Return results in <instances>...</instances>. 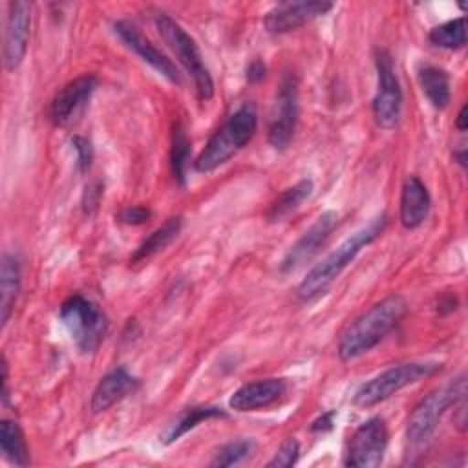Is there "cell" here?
<instances>
[{
    "mask_svg": "<svg viewBox=\"0 0 468 468\" xmlns=\"http://www.w3.org/2000/svg\"><path fill=\"white\" fill-rule=\"evenodd\" d=\"M408 303L400 294L386 296L355 318L340 335L336 353L340 360L349 362L373 349L402 320Z\"/></svg>",
    "mask_w": 468,
    "mask_h": 468,
    "instance_id": "cell-1",
    "label": "cell"
},
{
    "mask_svg": "<svg viewBox=\"0 0 468 468\" xmlns=\"http://www.w3.org/2000/svg\"><path fill=\"white\" fill-rule=\"evenodd\" d=\"M386 225L388 216L380 214L366 227L356 230L353 236H349L346 241H342L333 252H329L320 263H316L305 274V278L296 289V296L303 302H309L324 294L329 289V285L340 276V272L356 258V254L384 232Z\"/></svg>",
    "mask_w": 468,
    "mask_h": 468,
    "instance_id": "cell-2",
    "label": "cell"
},
{
    "mask_svg": "<svg viewBox=\"0 0 468 468\" xmlns=\"http://www.w3.org/2000/svg\"><path fill=\"white\" fill-rule=\"evenodd\" d=\"M258 113L252 104L239 106L229 119L218 128L205 148L194 161V168L201 174L212 172L225 165L232 155H236L256 133Z\"/></svg>",
    "mask_w": 468,
    "mask_h": 468,
    "instance_id": "cell-3",
    "label": "cell"
},
{
    "mask_svg": "<svg viewBox=\"0 0 468 468\" xmlns=\"http://www.w3.org/2000/svg\"><path fill=\"white\" fill-rule=\"evenodd\" d=\"M466 395V378L459 375L448 384L433 389L411 411L406 426V439L413 448L424 446L435 433L442 415Z\"/></svg>",
    "mask_w": 468,
    "mask_h": 468,
    "instance_id": "cell-4",
    "label": "cell"
},
{
    "mask_svg": "<svg viewBox=\"0 0 468 468\" xmlns=\"http://www.w3.org/2000/svg\"><path fill=\"white\" fill-rule=\"evenodd\" d=\"M155 27L165 40V44L177 57L181 66L192 77L196 95L201 102H207L214 95V80L201 58V53L194 42V38L166 13H159L155 16Z\"/></svg>",
    "mask_w": 468,
    "mask_h": 468,
    "instance_id": "cell-5",
    "label": "cell"
},
{
    "mask_svg": "<svg viewBox=\"0 0 468 468\" xmlns=\"http://www.w3.org/2000/svg\"><path fill=\"white\" fill-rule=\"evenodd\" d=\"M58 316L82 353H95L108 333V318L91 300L73 294L62 302Z\"/></svg>",
    "mask_w": 468,
    "mask_h": 468,
    "instance_id": "cell-6",
    "label": "cell"
},
{
    "mask_svg": "<svg viewBox=\"0 0 468 468\" xmlns=\"http://www.w3.org/2000/svg\"><path fill=\"white\" fill-rule=\"evenodd\" d=\"M437 371H441V364L437 362H406L391 366L386 371L364 382L353 395V404L358 408L377 406L393 397L402 388L415 384L422 378H428Z\"/></svg>",
    "mask_w": 468,
    "mask_h": 468,
    "instance_id": "cell-7",
    "label": "cell"
},
{
    "mask_svg": "<svg viewBox=\"0 0 468 468\" xmlns=\"http://www.w3.org/2000/svg\"><path fill=\"white\" fill-rule=\"evenodd\" d=\"M375 66L378 86L371 104L373 117L380 128L393 130L399 124L402 113V88L388 49L378 48L375 51Z\"/></svg>",
    "mask_w": 468,
    "mask_h": 468,
    "instance_id": "cell-8",
    "label": "cell"
},
{
    "mask_svg": "<svg viewBox=\"0 0 468 468\" xmlns=\"http://www.w3.org/2000/svg\"><path fill=\"white\" fill-rule=\"evenodd\" d=\"M388 446V426L382 417L364 420L351 435L344 453V464L353 468H373L382 463Z\"/></svg>",
    "mask_w": 468,
    "mask_h": 468,
    "instance_id": "cell-9",
    "label": "cell"
},
{
    "mask_svg": "<svg viewBox=\"0 0 468 468\" xmlns=\"http://www.w3.org/2000/svg\"><path fill=\"white\" fill-rule=\"evenodd\" d=\"M298 122V79L294 73L283 75L276 104L269 124V143L276 150H285L294 137Z\"/></svg>",
    "mask_w": 468,
    "mask_h": 468,
    "instance_id": "cell-10",
    "label": "cell"
},
{
    "mask_svg": "<svg viewBox=\"0 0 468 468\" xmlns=\"http://www.w3.org/2000/svg\"><path fill=\"white\" fill-rule=\"evenodd\" d=\"M31 29V4L22 0H13L7 4L5 29H4V48L2 58L7 71H15L27 51Z\"/></svg>",
    "mask_w": 468,
    "mask_h": 468,
    "instance_id": "cell-11",
    "label": "cell"
},
{
    "mask_svg": "<svg viewBox=\"0 0 468 468\" xmlns=\"http://www.w3.org/2000/svg\"><path fill=\"white\" fill-rule=\"evenodd\" d=\"M97 77L93 73H84L66 86H62L49 104V119L55 126L71 124L90 102L93 91L97 90Z\"/></svg>",
    "mask_w": 468,
    "mask_h": 468,
    "instance_id": "cell-12",
    "label": "cell"
},
{
    "mask_svg": "<svg viewBox=\"0 0 468 468\" xmlns=\"http://www.w3.org/2000/svg\"><path fill=\"white\" fill-rule=\"evenodd\" d=\"M336 223H338V214L335 210L322 212L314 219V223L285 252V256L280 263V271L283 274H289V272L300 269L302 265H305L320 250V247L325 243V239L331 236Z\"/></svg>",
    "mask_w": 468,
    "mask_h": 468,
    "instance_id": "cell-13",
    "label": "cell"
},
{
    "mask_svg": "<svg viewBox=\"0 0 468 468\" xmlns=\"http://www.w3.org/2000/svg\"><path fill=\"white\" fill-rule=\"evenodd\" d=\"M335 7L333 2L325 0H298V2H282L267 11L263 26L272 35H282L294 31L314 18L325 15Z\"/></svg>",
    "mask_w": 468,
    "mask_h": 468,
    "instance_id": "cell-14",
    "label": "cell"
},
{
    "mask_svg": "<svg viewBox=\"0 0 468 468\" xmlns=\"http://www.w3.org/2000/svg\"><path fill=\"white\" fill-rule=\"evenodd\" d=\"M113 33L121 38V42L132 49L141 60H144L148 66H152L159 75H163L172 84H181V75L176 68V64L163 55L133 24L126 20L113 22Z\"/></svg>",
    "mask_w": 468,
    "mask_h": 468,
    "instance_id": "cell-15",
    "label": "cell"
},
{
    "mask_svg": "<svg viewBox=\"0 0 468 468\" xmlns=\"http://www.w3.org/2000/svg\"><path fill=\"white\" fill-rule=\"evenodd\" d=\"M285 380L283 378H263L243 384L238 388L230 399L229 406L234 411H256L274 404L285 393Z\"/></svg>",
    "mask_w": 468,
    "mask_h": 468,
    "instance_id": "cell-16",
    "label": "cell"
},
{
    "mask_svg": "<svg viewBox=\"0 0 468 468\" xmlns=\"http://www.w3.org/2000/svg\"><path fill=\"white\" fill-rule=\"evenodd\" d=\"M137 388V378L124 367H115L106 373L95 386L90 400L91 413H102L115 402L122 400Z\"/></svg>",
    "mask_w": 468,
    "mask_h": 468,
    "instance_id": "cell-17",
    "label": "cell"
},
{
    "mask_svg": "<svg viewBox=\"0 0 468 468\" xmlns=\"http://www.w3.org/2000/svg\"><path fill=\"white\" fill-rule=\"evenodd\" d=\"M431 199L426 185L417 176H408L400 192V223L413 230L424 223L430 214Z\"/></svg>",
    "mask_w": 468,
    "mask_h": 468,
    "instance_id": "cell-18",
    "label": "cell"
},
{
    "mask_svg": "<svg viewBox=\"0 0 468 468\" xmlns=\"http://www.w3.org/2000/svg\"><path fill=\"white\" fill-rule=\"evenodd\" d=\"M20 291V263L15 254L5 252L0 263V325L5 327Z\"/></svg>",
    "mask_w": 468,
    "mask_h": 468,
    "instance_id": "cell-19",
    "label": "cell"
},
{
    "mask_svg": "<svg viewBox=\"0 0 468 468\" xmlns=\"http://www.w3.org/2000/svg\"><path fill=\"white\" fill-rule=\"evenodd\" d=\"M216 417H225V411L221 408H218V406H194V408H186L163 430L159 439H161L163 444H172L181 435H185L186 431L196 428L199 422L208 420V419H216Z\"/></svg>",
    "mask_w": 468,
    "mask_h": 468,
    "instance_id": "cell-20",
    "label": "cell"
},
{
    "mask_svg": "<svg viewBox=\"0 0 468 468\" xmlns=\"http://www.w3.org/2000/svg\"><path fill=\"white\" fill-rule=\"evenodd\" d=\"M419 84L430 104L437 110H444L450 104V77L442 68L426 64L419 69Z\"/></svg>",
    "mask_w": 468,
    "mask_h": 468,
    "instance_id": "cell-21",
    "label": "cell"
},
{
    "mask_svg": "<svg viewBox=\"0 0 468 468\" xmlns=\"http://www.w3.org/2000/svg\"><path fill=\"white\" fill-rule=\"evenodd\" d=\"M313 194V181L311 179H302L296 185L285 188L269 207L265 218L269 223L282 221L287 218L291 212H294L309 196Z\"/></svg>",
    "mask_w": 468,
    "mask_h": 468,
    "instance_id": "cell-22",
    "label": "cell"
},
{
    "mask_svg": "<svg viewBox=\"0 0 468 468\" xmlns=\"http://www.w3.org/2000/svg\"><path fill=\"white\" fill-rule=\"evenodd\" d=\"M183 227V218L181 216H174L170 219H166L159 229H155L133 252V256L130 258V263H139L148 260L150 256H154L155 252L163 250L179 232Z\"/></svg>",
    "mask_w": 468,
    "mask_h": 468,
    "instance_id": "cell-23",
    "label": "cell"
},
{
    "mask_svg": "<svg viewBox=\"0 0 468 468\" xmlns=\"http://www.w3.org/2000/svg\"><path fill=\"white\" fill-rule=\"evenodd\" d=\"M0 448L4 459L15 466L29 464V450L20 426L15 420L4 419L0 424Z\"/></svg>",
    "mask_w": 468,
    "mask_h": 468,
    "instance_id": "cell-24",
    "label": "cell"
},
{
    "mask_svg": "<svg viewBox=\"0 0 468 468\" xmlns=\"http://www.w3.org/2000/svg\"><path fill=\"white\" fill-rule=\"evenodd\" d=\"M428 40L433 46L444 48V49L464 48L466 46V18L459 16V18H453V20L435 26L430 31Z\"/></svg>",
    "mask_w": 468,
    "mask_h": 468,
    "instance_id": "cell-25",
    "label": "cell"
},
{
    "mask_svg": "<svg viewBox=\"0 0 468 468\" xmlns=\"http://www.w3.org/2000/svg\"><path fill=\"white\" fill-rule=\"evenodd\" d=\"M188 159H190V141H188V137H186L183 126H181V124H176V126H174V132H172L170 166H172L174 179H176L179 185H185Z\"/></svg>",
    "mask_w": 468,
    "mask_h": 468,
    "instance_id": "cell-26",
    "label": "cell"
},
{
    "mask_svg": "<svg viewBox=\"0 0 468 468\" xmlns=\"http://www.w3.org/2000/svg\"><path fill=\"white\" fill-rule=\"evenodd\" d=\"M256 444L252 439H238V441H230L225 446H221L216 453V457L212 459V466H234L239 464L241 461H245L252 452H254Z\"/></svg>",
    "mask_w": 468,
    "mask_h": 468,
    "instance_id": "cell-27",
    "label": "cell"
},
{
    "mask_svg": "<svg viewBox=\"0 0 468 468\" xmlns=\"http://www.w3.org/2000/svg\"><path fill=\"white\" fill-rule=\"evenodd\" d=\"M298 455H300V444L296 439L289 437L287 441L282 442V446L278 448L274 457L267 463V466L269 468H289L298 461Z\"/></svg>",
    "mask_w": 468,
    "mask_h": 468,
    "instance_id": "cell-28",
    "label": "cell"
},
{
    "mask_svg": "<svg viewBox=\"0 0 468 468\" xmlns=\"http://www.w3.org/2000/svg\"><path fill=\"white\" fill-rule=\"evenodd\" d=\"M71 146L77 152V170L79 172H88L91 166V159H93V150H91V143L86 137L75 135L71 139Z\"/></svg>",
    "mask_w": 468,
    "mask_h": 468,
    "instance_id": "cell-29",
    "label": "cell"
},
{
    "mask_svg": "<svg viewBox=\"0 0 468 468\" xmlns=\"http://www.w3.org/2000/svg\"><path fill=\"white\" fill-rule=\"evenodd\" d=\"M150 216H152L150 208L137 205V207H128V208L121 210L117 214V219L121 223H126V225H143L150 219Z\"/></svg>",
    "mask_w": 468,
    "mask_h": 468,
    "instance_id": "cell-30",
    "label": "cell"
},
{
    "mask_svg": "<svg viewBox=\"0 0 468 468\" xmlns=\"http://www.w3.org/2000/svg\"><path fill=\"white\" fill-rule=\"evenodd\" d=\"M101 196H102V186H101L99 183H93V185L86 186L84 199H82V207H84V212H86V214H93V210H95L97 205H99Z\"/></svg>",
    "mask_w": 468,
    "mask_h": 468,
    "instance_id": "cell-31",
    "label": "cell"
},
{
    "mask_svg": "<svg viewBox=\"0 0 468 468\" xmlns=\"http://www.w3.org/2000/svg\"><path fill=\"white\" fill-rule=\"evenodd\" d=\"M265 71H267V68H265V64H263L261 60H252V62L247 66L245 75H247V80H249V82H260V80H263Z\"/></svg>",
    "mask_w": 468,
    "mask_h": 468,
    "instance_id": "cell-32",
    "label": "cell"
},
{
    "mask_svg": "<svg viewBox=\"0 0 468 468\" xmlns=\"http://www.w3.org/2000/svg\"><path fill=\"white\" fill-rule=\"evenodd\" d=\"M333 419H335V411H325V413H322L318 419H314L313 422H311V430L313 431H327V430H331L333 428Z\"/></svg>",
    "mask_w": 468,
    "mask_h": 468,
    "instance_id": "cell-33",
    "label": "cell"
},
{
    "mask_svg": "<svg viewBox=\"0 0 468 468\" xmlns=\"http://www.w3.org/2000/svg\"><path fill=\"white\" fill-rule=\"evenodd\" d=\"M466 112H468V108H466V104L461 108V112H459V115H457V121H455V126L461 130V132H464L466 130Z\"/></svg>",
    "mask_w": 468,
    "mask_h": 468,
    "instance_id": "cell-34",
    "label": "cell"
},
{
    "mask_svg": "<svg viewBox=\"0 0 468 468\" xmlns=\"http://www.w3.org/2000/svg\"><path fill=\"white\" fill-rule=\"evenodd\" d=\"M453 155H455V159H457V163H459V165H461V166H463V168H464V166H466V152H464V148H463V150H461V152H455V154H453Z\"/></svg>",
    "mask_w": 468,
    "mask_h": 468,
    "instance_id": "cell-35",
    "label": "cell"
}]
</instances>
